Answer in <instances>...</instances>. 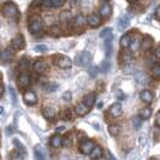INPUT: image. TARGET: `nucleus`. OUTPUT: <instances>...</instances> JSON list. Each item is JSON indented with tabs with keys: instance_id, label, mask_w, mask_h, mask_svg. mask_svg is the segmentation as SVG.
Listing matches in <instances>:
<instances>
[{
	"instance_id": "obj_19",
	"label": "nucleus",
	"mask_w": 160,
	"mask_h": 160,
	"mask_svg": "<svg viewBox=\"0 0 160 160\" xmlns=\"http://www.w3.org/2000/svg\"><path fill=\"white\" fill-rule=\"evenodd\" d=\"M42 114H43V117H45L46 119L51 120L56 117V111H54V108H52V107H45V108L42 110Z\"/></svg>"
},
{
	"instance_id": "obj_42",
	"label": "nucleus",
	"mask_w": 160,
	"mask_h": 160,
	"mask_svg": "<svg viewBox=\"0 0 160 160\" xmlns=\"http://www.w3.org/2000/svg\"><path fill=\"white\" fill-rule=\"evenodd\" d=\"M63 118L66 119V120L71 119V111H70V110H66V111L63 113Z\"/></svg>"
},
{
	"instance_id": "obj_32",
	"label": "nucleus",
	"mask_w": 160,
	"mask_h": 160,
	"mask_svg": "<svg viewBox=\"0 0 160 160\" xmlns=\"http://www.w3.org/2000/svg\"><path fill=\"white\" fill-rule=\"evenodd\" d=\"M152 76H153V78H155V80H160V64L153 65Z\"/></svg>"
},
{
	"instance_id": "obj_21",
	"label": "nucleus",
	"mask_w": 160,
	"mask_h": 160,
	"mask_svg": "<svg viewBox=\"0 0 160 160\" xmlns=\"http://www.w3.org/2000/svg\"><path fill=\"white\" fill-rule=\"evenodd\" d=\"M34 155H35V160H46L45 153L42 151L41 146H36L34 149Z\"/></svg>"
},
{
	"instance_id": "obj_15",
	"label": "nucleus",
	"mask_w": 160,
	"mask_h": 160,
	"mask_svg": "<svg viewBox=\"0 0 160 160\" xmlns=\"http://www.w3.org/2000/svg\"><path fill=\"white\" fill-rule=\"evenodd\" d=\"M140 98H141V100L143 102H146V104H149V102L153 101V94L151 90H142L140 93Z\"/></svg>"
},
{
	"instance_id": "obj_59",
	"label": "nucleus",
	"mask_w": 160,
	"mask_h": 160,
	"mask_svg": "<svg viewBox=\"0 0 160 160\" xmlns=\"http://www.w3.org/2000/svg\"><path fill=\"white\" fill-rule=\"evenodd\" d=\"M95 160H106V159H104V158H101V157H100V158H98V159H95Z\"/></svg>"
},
{
	"instance_id": "obj_54",
	"label": "nucleus",
	"mask_w": 160,
	"mask_h": 160,
	"mask_svg": "<svg viewBox=\"0 0 160 160\" xmlns=\"http://www.w3.org/2000/svg\"><path fill=\"white\" fill-rule=\"evenodd\" d=\"M117 96H118V98H119V99H123V94H120V92H117Z\"/></svg>"
},
{
	"instance_id": "obj_33",
	"label": "nucleus",
	"mask_w": 160,
	"mask_h": 160,
	"mask_svg": "<svg viewBox=\"0 0 160 160\" xmlns=\"http://www.w3.org/2000/svg\"><path fill=\"white\" fill-rule=\"evenodd\" d=\"M86 22V17L83 16L82 13H78L77 16L75 17V25L76 27H82Z\"/></svg>"
},
{
	"instance_id": "obj_47",
	"label": "nucleus",
	"mask_w": 160,
	"mask_h": 160,
	"mask_svg": "<svg viewBox=\"0 0 160 160\" xmlns=\"http://www.w3.org/2000/svg\"><path fill=\"white\" fill-rule=\"evenodd\" d=\"M155 123H157L158 127H160V111L157 113V116H155Z\"/></svg>"
},
{
	"instance_id": "obj_16",
	"label": "nucleus",
	"mask_w": 160,
	"mask_h": 160,
	"mask_svg": "<svg viewBox=\"0 0 160 160\" xmlns=\"http://www.w3.org/2000/svg\"><path fill=\"white\" fill-rule=\"evenodd\" d=\"M129 47L131 48L132 52H136L138 48L141 47V39L138 35H135L134 38H131V42H130V46Z\"/></svg>"
},
{
	"instance_id": "obj_58",
	"label": "nucleus",
	"mask_w": 160,
	"mask_h": 160,
	"mask_svg": "<svg viewBox=\"0 0 160 160\" xmlns=\"http://www.w3.org/2000/svg\"><path fill=\"white\" fill-rule=\"evenodd\" d=\"M128 1H129V2H136L137 0H128Z\"/></svg>"
},
{
	"instance_id": "obj_51",
	"label": "nucleus",
	"mask_w": 160,
	"mask_h": 160,
	"mask_svg": "<svg viewBox=\"0 0 160 160\" xmlns=\"http://www.w3.org/2000/svg\"><path fill=\"white\" fill-rule=\"evenodd\" d=\"M4 95V86L0 84V98Z\"/></svg>"
},
{
	"instance_id": "obj_13",
	"label": "nucleus",
	"mask_w": 160,
	"mask_h": 160,
	"mask_svg": "<svg viewBox=\"0 0 160 160\" xmlns=\"http://www.w3.org/2000/svg\"><path fill=\"white\" fill-rule=\"evenodd\" d=\"M95 99H96L95 94H87V95L83 98V102L82 104L84 105V106H87L88 108H90V107H93L94 104H95Z\"/></svg>"
},
{
	"instance_id": "obj_3",
	"label": "nucleus",
	"mask_w": 160,
	"mask_h": 160,
	"mask_svg": "<svg viewBox=\"0 0 160 160\" xmlns=\"http://www.w3.org/2000/svg\"><path fill=\"white\" fill-rule=\"evenodd\" d=\"M54 63L60 69H70L72 66V60L66 56H57L54 58Z\"/></svg>"
},
{
	"instance_id": "obj_53",
	"label": "nucleus",
	"mask_w": 160,
	"mask_h": 160,
	"mask_svg": "<svg viewBox=\"0 0 160 160\" xmlns=\"http://www.w3.org/2000/svg\"><path fill=\"white\" fill-rule=\"evenodd\" d=\"M107 154H108V157H110V158H111L112 160H116V158H114L112 154H111V152H107Z\"/></svg>"
},
{
	"instance_id": "obj_63",
	"label": "nucleus",
	"mask_w": 160,
	"mask_h": 160,
	"mask_svg": "<svg viewBox=\"0 0 160 160\" xmlns=\"http://www.w3.org/2000/svg\"><path fill=\"white\" fill-rule=\"evenodd\" d=\"M0 160H1V158H0Z\"/></svg>"
},
{
	"instance_id": "obj_11",
	"label": "nucleus",
	"mask_w": 160,
	"mask_h": 160,
	"mask_svg": "<svg viewBox=\"0 0 160 160\" xmlns=\"http://www.w3.org/2000/svg\"><path fill=\"white\" fill-rule=\"evenodd\" d=\"M110 113H111V116L112 117H120L122 116V113H123V108H122V105L119 102H116V104H113L111 107H110Z\"/></svg>"
},
{
	"instance_id": "obj_30",
	"label": "nucleus",
	"mask_w": 160,
	"mask_h": 160,
	"mask_svg": "<svg viewBox=\"0 0 160 160\" xmlns=\"http://www.w3.org/2000/svg\"><path fill=\"white\" fill-rule=\"evenodd\" d=\"M104 47H105V54L108 58V57L111 56V53H112V40L105 41Z\"/></svg>"
},
{
	"instance_id": "obj_60",
	"label": "nucleus",
	"mask_w": 160,
	"mask_h": 160,
	"mask_svg": "<svg viewBox=\"0 0 160 160\" xmlns=\"http://www.w3.org/2000/svg\"><path fill=\"white\" fill-rule=\"evenodd\" d=\"M2 80V73H1V72H0V81Z\"/></svg>"
},
{
	"instance_id": "obj_5",
	"label": "nucleus",
	"mask_w": 160,
	"mask_h": 160,
	"mask_svg": "<svg viewBox=\"0 0 160 160\" xmlns=\"http://www.w3.org/2000/svg\"><path fill=\"white\" fill-rule=\"evenodd\" d=\"M25 47V41L22 35H17L16 38H13L11 40V48L15 49V51H19V49H23Z\"/></svg>"
},
{
	"instance_id": "obj_27",
	"label": "nucleus",
	"mask_w": 160,
	"mask_h": 160,
	"mask_svg": "<svg viewBox=\"0 0 160 160\" xmlns=\"http://www.w3.org/2000/svg\"><path fill=\"white\" fill-rule=\"evenodd\" d=\"M151 116H152V110L149 107H144V108L141 110V112H140L141 119H148V118H151Z\"/></svg>"
},
{
	"instance_id": "obj_61",
	"label": "nucleus",
	"mask_w": 160,
	"mask_h": 160,
	"mask_svg": "<svg viewBox=\"0 0 160 160\" xmlns=\"http://www.w3.org/2000/svg\"><path fill=\"white\" fill-rule=\"evenodd\" d=\"M0 144H1V135H0Z\"/></svg>"
},
{
	"instance_id": "obj_50",
	"label": "nucleus",
	"mask_w": 160,
	"mask_h": 160,
	"mask_svg": "<svg viewBox=\"0 0 160 160\" xmlns=\"http://www.w3.org/2000/svg\"><path fill=\"white\" fill-rule=\"evenodd\" d=\"M155 17H157V19H158V21H160V6L155 10Z\"/></svg>"
},
{
	"instance_id": "obj_6",
	"label": "nucleus",
	"mask_w": 160,
	"mask_h": 160,
	"mask_svg": "<svg viewBox=\"0 0 160 160\" xmlns=\"http://www.w3.org/2000/svg\"><path fill=\"white\" fill-rule=\"evenodd\" d=\"M94 147H95L94 142H92V141H89V140H86V141H83V142L81 143L80 151H81V153L84 154V155H90V153L93 152Z\"/></svg>"
},
{
	"instance_id": "obj_57",
	"label": "nucleus",
	"mask_w": 160,
	"mask_h": 160,
	"mask_svg": "<svg viewBox=\"0 0 160 160\" xmlns=\"http://www.w3.org/2000/svg\"><path fill=\"white\" fill-rule=\"evenodd\" d=\"M78 1H81V0H71V2H73V4H76V2H78Z\"/></svg>"
},
{
	"instance_id": "obj_41",
	"label": "nucleus",
	"mask_w": 160,
	"mask_h": 160,
	"mask_svg": "<svg viewBox=\"0 0 160 160\" xmlns=\"http://www.w3.org/2000/svg\"><path fill=\"white\" fill-rule=\"evenodd\" d=\"M62 144H64L65 147H70V146H71V141H70V138H69V137H64V138H62Z\"/></svg>"
},
{
	"instance_id": "obj_24",
	"label": "nucleus",
	"mask_w": 160,
	"mask_h": 160,
	"mask_svg": "<svg viewBox=\"0 0 160 160\" xmlns=\"http://www.w3.org/2000/svg\"><path fill=\"white\" fill-rule=\"evenodd\" d=\"M130 42H131V36L129 34H125L122 36L120 39V47L122 48H128L130 46Z\"/></svg>"
},
{
	"instance_id": "obj_4",
	"label": "nucleus",
	"mask_w": 160,
	"mask_h": 160,
	"mask_svg": "<svg viewBox=\"0 0 160 160\" xmlns=\"http://www.w3.org/2000/svg\"><path fill=\"white\" fill-rule=\"evenodd\" d=\"M92 62V54L89 52H82L76 58V64L80 66H87Z\"/></svg>"
},
{
	"instance_id": "obj_8",
	"label": "nucleus",
	"mask_w": 160,
	"mask_h": 160,
	"mask_svg": "<svg viewBox=\"0 0 160 160\" xmlns=\"http://www.w3.org/2000/svg\"><path fill=\"white\" fill-rule=\"evenodd\" d=\"M87 23L92 27V28H98V27H100V24H101V18L99 15H96V13H92V15H89L88 18H87Z\"/></svg>"
},
{
	"instance_id": "obj_2",
	"label": "nucleus",
	"mask_w": 160,
	"mask_h": 160,
	"mask_svg": "<svg viewBox=\"0 0 160 160\" xmlns=\"http://www.w3.org/2000/svg\"><path fill=\"white\" fill-rule=\"evenodd\" d=\"M28 29L32 34H38L42 30V21L39 16H32L29 19V24H28Z\"/></svg>"
},
{
	"instance_id": "obj_26",
	"label": "nucleus",
	"mask_w": 160,
	"mask_h": 160,
	"mask_svg": "<svg viewBox=\"0 0 160 160\" xmlns=\"http://www.w3.org/2000/svg\"><path fill=\"white\" fill-rule=\"evenodd\" d=\"M59 19H60V22H62V23H68V22H70V21L72 19V16L69 11H64V12H62V13H60Z\"/></svg>"
},
{
	"instance_id": "obj_12",
	"label": "nucleus",
	"mask_w": 160,
	"mask_h": 160,
	"mask_svg": "<svg viewBox=\"0 0 160 160\" xmlns=\"http://www.w3.org/2000/svg\"><path fill=\"white\" fill-rule=\"evenodd\" d=\"M153 45V39L149 36V35H144L143 39L141 40V48L143 49V51H148V49H151Z\"/></svg>"
},
{
	"instance_id": "obj_28",
	"label": "nucleus",
	"mask_w": 160,
	"mask_h": 160,
	"mask_svg": "<svg viewBox=\"0 0 160 160\" xmlns=\"http://www.w3.org/2000/svg\"><path fill=\"white\" fill-rule=\"evenodd\" d=\"M101 154H102V149L99 146H95L94 149H93V152L90 153V158H92V160H95L98 158H100Z\"/></svg>"
},
{
	"instance_id": "obj_43",
	"label": "nucleus",
	"mask_w": 160,
	"mask_h": 160,
	"mask_svg": "<svg viewBox=\"0 0 160 160\" xmlns=\"http://www.w3.org/2000/svg\"><path fill=\"white\" fill-rule=\"evenodd\" d=\"M63 99L66 100V101H70L71 100V93L70 92H65L64 95H63Z\"/></svg>"
},
{
	"instance_id": "obj_25",
	"label": "nucleus",
	"mask_w": 160,
	"mask_h": 160,
	"mask_svg": "<svg viewBox=\"0 0 160 160\" xmlns=\"http://www.w3.org/2000/svg\"><path fill=\"white\" fill-rule=\"evenodd\" d=\"M129 25V17L128 16H122L119 17V21H118V28L120 30L125 29Z\"/></svg>"
},
{
	"instance_id": "obj_34",
	"label": "nucleus",
	"mask_w": 160,
	"mask_h": 160,
	"mask_svg": "<svg viewBox=\"0 0 160 160\" xmlns=\"http://www.w3.org/2000/svg\"><path fill=\"white\" fill-rule=\"evenodd\" d=\"M18 66H19V69H27L28 66H29V60L28 59H25V58H22L21 60H19V63H18Z\"/></svg>"
},
{
	"instance_id": "obj_20",
	"label": "nucleus",
	"mask_w": 160,
	"mask_h": 160,
	"mask_svg": "<svg viewBox=\"0 0 160 160\" xmlns=\"http://www.w3.org/2000/svg\"><path fill=\"white\" fill-rule=\"evenodd\" d=\"M88 111L89 108L87 106H84L83 104L76 105V107H75V112H76V114H78V116H86L88 113Z\"/></svg>"
},
{
	"instance_id": "obj_46",
	"label": "nucleus",
	"mask_w": 160,
	"mask_h": 160,
	"mask_svg": "<svg viewBox=\"0 0 160 160\" xmlns=\"http://www.w3.org/2000/svg\"><path fill=\"white\" fill-rule=\"evenodd\" d=\"M154 54H155V57H157L158 59H160V45L157 48H155V51H154Z\"/></svg>"
},
{
	"instance_id": "obj_17",
	"label": "nucleus",
	"mask_w": 160,
	"mask_h": 160,
	"mask_svg": "<svg viewBox=\"0 0 160 160\" xmlns=\"http://www.w3.org/2000/svg\"><path fill=\"white\" fill-rule=\"evenodd\" d=\"M0 58H1V60H4V62H10V60H12V58H13V52H12V49H11V48L4 49V51L1 52V54H0Z\"/></svg>"
},
{
	"instance_id": "obj_29",
	"label": "nucleus",
	"mask_w": 160,
	"mask_h": 160,
	"mask_svg": "<svg viewBox=\"0 0 160 160\" xmlns=\"http://www.w3.org/2000/svg\"><path fill=\"white\" fill-rule=\"evenodd\" d=\"M51 146L53 148H58L62 146V137L59 135H54V136L51 138Z\"/></svg>"
},
{
	"instance_id": "obj_52",
	"label": "nucleus",
	"mask_w": 160,
	"mask_h": 160,
	"mask_svg": "<svg viewBox=\"0 0 160 160\" xmlns=\"http://www.w3.org/2000/svg\"><path fill=\"white\" fill-rule=\"evenodd\" d=\"M63 130H64V127H60V128L57 129V132L59 134V132H63Z\"/></svg>"
},
{
	"instance_id": "obj_45",
	"label": "nucleus",
	"mask_w": 160,
	"mask_h": 160,
	"mask_svg": "<svg viewBox=\"0 0 160 160\" xmlns=\"http://www.w3.org/2000/svg\"><path fill=\"white\" fill-rule=\"evenodd\" d=\"M10 94H11V98H12L13 104H16V95H15V90H13L12 88H10Z\"/></svg>"
},
{
	"instance_id": "obj_10",
	"label": "nucleus",
	"mask_w": 160,
	"mask_h": 160,
	"mask_svg": "<svg viewBox=\"0 0 160 160\" xmlns=\"http://www.w3.org/2000/svg\"><path fill=\"white\" fill-rule=\"evenodd\" d=\"M42 6L45 8H60L64 5L65 0H42Z\"/></svg>"
},
{
	"instance_id": "obj_7",
	"label": "nucleus",
	"mask_w": 160,
	"mask_h": 160,
	"mask_svg": "<svg viewBox=\"0 0 160 160\" xmlns=\"http://www.w3.org/2000/svg\"><path fill=\"white\" fill-rule=\"evenodd\" d=\"M23 99H24V102L27 105H29V106H32V105H35L38 102V96L32 90L25 92L23 95Z\"/></svg>"
},
{
	"instance_id": "obj_49",
	"label": "nucleus",
	"mask_w": 160,
	"mask_h": 160,
	"mask_svg": "<svg viewBox=\"0 0 160 160\" xmlns=\"http://www.w3.org/2000/svg\"><path fill=\"white\" fill-rule=\"evenodd\" d=\"M135 157H136V152L134 153L132 155H131V152H130V153L128 154V155H127V158H125V159H127V160H130V158H131V160H132L134 158H135Z\"/></svg>"
},
{
	"instance_id": "obj_18",
	"label": "nucleus",
	"mask_w": 160,
	"mask_h": 160,
	"mask_svg": "<svg viewBox=\"0 0 160 160\" xmlns=\"http://www.w3.org/2000/svg\"><path fill=\"white\" fill-rule=\"evenodd\" d=\"M111 12H112V8L110 6V4H107V2H104L102 5H101V8H100V16L102 17H108L111 15Z\"/></svg>"
},
{
	"instance_id": "obj_9",
	"label": "nucleus",
	"mask_w": 160,
	"mask_h": 160,
	"mask_svg": "<svg viewBox=\"0 0 160 160\" xmlns=\"http://www.w3.org/2000/svg\"><path fill=\"white\" fill-rule=\"evenodd\" d=\"M18 86L21 87V88H25V87H28L29 84H30V76L28 75V73H21L19 76H18Z\"/></svg>"
},
{
	"instance_id": "obj_22",
	"label": "nucleus",
	"mask_w": 160,
	"mask_h": 160,
	"mask_svg": "<svg viewBox=\"0 0 160 160\" xmlns=\"http://www.w3.org/2000/svg\"><path fill=\"white\" fill-rule=\"evenodd\" d=\"M34 70L38 73H43L45 70H46V64L42 60H36L35 64H34Z\"/></svg>"
},
{
	"instance_id": "obj_31",
	"label": "nucleus",
	"mask_w": 160,
	"mask_h": 160,
	"mask_svg": "<svg viewBox=\"0 0 160 160\" xmlns=\"http://www.w3.org/2000/svg\"><path fill=\"white\" fill-rule=\"evenodd\" d=\"M120 131V127L117 125V124H113V125H110L108 127V132L111 136H117Z\"/></svg>"
},
{
	"instance_id": "obj_14",
	"label": "nucleus",
	"mask_w": 160,
	"mask_h": 160,
	"mask_svg": "<svg viewBox=\"0 0 160 160\" xmlns=\"http://www.w3.org/2000/svg\"><path fill=\"white\" fill-rule=\"evenodd\" d=\"M135 80H136L137 83H140V84H147L148 81H149V77H148L143 71H137L136 73H135Z\"/></svg>"
},
{
	"instance_id": "obj_39",
	"label": "nucleus",
	"mask_w": 160,
	"mask_h": 160,
	"mask_svg": "<svg viewBox=\"0 0 160 160\" xmlns=\"http://www.w3.org/2000/svg\"><path fill=\"white\" fill-rule=\"evenodd\" d=\"M35 51H36V52H41V53H42V52H46V51H47V46H45V45H39V46L35 47Z\"/></svg>"
},
{
	"instance_id": "obj_23",
	"label": "nucleus",
	"mask_w": 160,
	"mask_h": 160,
	"mask_svg": "<svg viewBox=\"0 0 160 160\" xmlns=\"http://www.w3.org/2000/svg\"><path fill=\"white\" fill-rule=\"evenodd\" d=\"M100 36H101V38H102L105 41L112 40V39H113L112 29H111V28H105L104 30L101 32V34H100Z\"/></svg>"
},
{
	"instance_id": "obj_56",
	"label": "nucleus",
	"mask_w": 160,
	"mask_h": 160,
	"mask_svg": "<svg viewBox=\"0 0 160 160\" xmlns=\"http://www.w3.org/2000/svg\"><path fill=\"white\" fill-rule=\"evenodd\" d=\"M59 160H69V159H68L66 157H62V158H60V159H59Z\"/></svg>"
},
{
	"instance_id": "obj_44",
	"label": "nucleus",
	"mask_w": 160,
	"mask_h": 160,
	"mask_svg": "<svg viewBox=\"0 0 160 160\" xmlns=\"http://www.w3.org/2000/svg\"><path fill=\"white\" fill-rule=\"evenodd\" d=\"M123 59H124V62H131V54L130 53H124V56H123Z\"/></svg>"
},
{
	"instance_id": "obj_62",
	"label": "nucleus",
	"mask_w": 160,
	"mask_h": 160,
	"mask_svg": "<svg viewBox=\"0 0 160 160\" xmlns=\"http://www.w3.org/2000/svg\"><path fill=\"white\" fill-rule=\"evenodd\" d=\"M149 160H157V159H154V158H151V159H149Z\"/></svg>"
},
{
	"instance_id": "obj_40",
	"label": "nucleus",
	"mask_w": 160,
	"mask_h": 160,
	"mask_svg": "<svg viewBox=\"0 0 160 160\" xmlns=\"http://www.w3.org/2000/svg\"><path fill=\"white\" fill-rule=\"evenodd\" d=\"M89 75H90L92 77H96V75H98V68H96V66L90 68V69H89Z\"/></svg>"
},
{
	"instance_id": "obj_36",
	"label": "nucleus",
	"mask_w": 160,
	"mask_h": 160,
	"mask_svg": "<svg viewBox=\"0 0 160 160\" xmlns=\"http://www.w3.org/2000/svg\"><path fill=\"white\" fill-rule=\"evenodd\" d=\"M13 143H15V146L18 148V152H21L22 154H25V153H27V151H25V147H24L23 144L21 143L18 140H15V142H13Z\"/></svg>"
},
{
	"instance_id": "obj_37",
	"label": "nucleus",
	"mask_w": 160,
	"mask_h": 160,
	"mask_svg": "<svg viewBox=\"0 0 160 160\" xmlns=\"http://www.w3.org/2000/svg\"><path fill=\"white\" fill-rule=\"evenodd\" d=\"M11 160H23V154L21 152H18V151H16L12 154V159Z\"/></svg>"
},
{
	"instance_id": "obj_35",
	"label": "nucleus",
	"mask_w": 160,
	"mask_h": 160,
	"mask_svg": "<svg viewBox=\"0 0 160 160\" xmlns=\"http://www.w3.org/2000/svg\"><path fill=\"white\" fill-rule=\"evenodd\" d=\"M141 124H142L141 117H134V118H132V125H134V128L135 129L141 128Z\"/></svg>"
},
{
	"instance_id": "obj_38",
	"label": "nucleus",
	"mask_w": 160,
	"mask_h": 160,
	"mask_svg": "<svg viewBox=\"0 0 160 160\" xmlns=\"http://www.w3.org/2000/svg\"><path fill=\"white\" fill-rule=\"evenodd\" d=\"M57 89H58V84H56V83H49L48 86H46V90L47 92H54Z\"/></svg>"
},
{
	"instance_id": "obj_55",
	"label": "nucleus",
	"mask_w": 160,
	"mask_h": 160,
	"mask_svg": "<svg viewBox=\"0 0 160 160\" xmlns=\"http://www.w3.org/2000/svg\"><path fill=\"white\" fill-rule=\"evenodd\" d=\"M2 112H4V108L0 106V114H2Z\"/></svg>"
},
{
	"instance_id": "obj_1",
	"label": "nucleus",
	"mask_w": 160,
	"mask_h": 160,
	"mask_svg": "<svg viewBox=\"0 0 160 160\" xmlns=\"http://www.w3.org/2000/svg\"><path fill=\"white\" fill-rule=\"evenodd\" d=\"M1 11H2V15L5 17H8V18H16L18 16V13H19L18 8H17L13 2H6L2 6Z\"/></svg>"
},
{
	"instance_id": "obj_48",
	"label": "nucleus",
	"mask_w": 160,
	"mask_h": 160,
	"mask_svg": "<svg viewBox=\"0 0 160 160\" xmlns=\"http://www.w3.org/2000/svg\"><path fill=\"white\" fill-rule=\"evenodd\" d=\"M101 68H102L104 71H107V69H108V63H107V62H104V63L101 64Z\"/></svg>"
}]
</instances>
